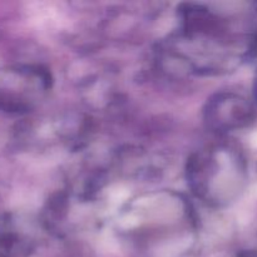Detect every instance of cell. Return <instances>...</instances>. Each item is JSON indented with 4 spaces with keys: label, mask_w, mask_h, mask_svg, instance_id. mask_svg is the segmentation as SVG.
<instances>
[{
    "label": "cell",
    "mask_w": 257,
    "mask_h": 257,
    "mask_svg": "<svg viewBox=\"0 0 257 257\" xmlns=\"http://www.w3.org/2000/svg\"><path fill=\"white\" fill-rule=\"evenodd\" d=\"M180 29L161 50L166 68L178 74H221L236 69L253 49L255 35L235 14L211 5L187 4Z\"/></svg>",
    "instance_id": "obj_1"
},
{
    "label": "cell",
    "mask_w": 257,
    "mask_h": 257,
    "mask_svg": "<svg viewBox=\"0 0 257 257\" xmlns=\"http://www.w3.org/2000/svg\"><path fill=\"white\" fill-rule=\"evenodd\" d=\"M203 113L210 130L226 133L248 124L253 117V108L242 95L223 92L208 99Z\"/></svg>",
    "instance_id": "obj_3"
},
{
    "label": "cell",
    "mask_w": 257,
    "mask_h": 257,
    "mask_svg": "<svg viewBox=\"0 0 257 257\" xmlns=\"http://www.w3.org/2000/svg\"><path fill=\"white\" fill-rule=\"evenodd\" d=\"M245 161L232 146L202 148L188 160L187 180L192 192L211 206L228 205L245 183Z\"/></svg>",
    "instance_id": "obj_2"
}]
</instances>
